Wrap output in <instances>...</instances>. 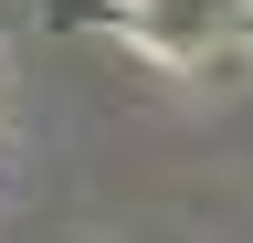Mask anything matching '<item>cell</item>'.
I'll return each instance as SVG.
<instances>
[{
  "label": "cell",
  "mask_w": 253,
  "mask_h": 243,
  "mask_svg": "<svg viewBox=\"0 0 253 243\" xmlns=\"http://www.w3.org/2000/svg\"><path fill=\"white\" fill-rule=\"evenodd\" d=\"M126 43L158 53V64H211L221 43L243 32V0H126Z\"/></svg>",
  "instance_id": "1"
}]
</instances>
